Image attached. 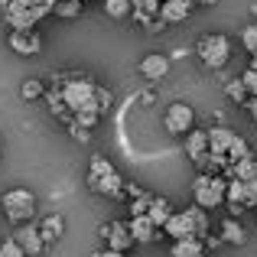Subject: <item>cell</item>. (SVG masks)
<instances>
[{
    "instance_id": "obj_1",
    "label": "cell",
    "mask_w": 257,
    "mask_h": 257,
    "mask_svg": "<svg viewBox=\"0 0 257 257\" xmlns=\"http://www.w3.org/2000/svg\"><path fill=\"white\" fill-rule=\"evenodd\" d=\"M88 186H91L98 195H107V199L124 195V179H120V173L111 166L107 157H91V166H88Z\"/></svg>"
},
{
    "instance_id": "obj_2",
    "label": "cell",
    "mask_w": 257,
    "mask_h": 257,
    "mask_svg": "<svg viewBox=\"0 0 257 257\" xmlns=\"http://www.w3.org/2000/svg\"><path fill=\"white\" fill-rule=\"evenodd\" d=\"M94 82H88L85 75H69L62 82V88H59V94H62V101L69 104V111L75 114V111H98L101 114V107H98V101H94Z\"/></svg>"
},
{
    "instance_id": "obj_3",
    "label": "cell",
    "mask_w": 257,
    "mask_h": 257,
    "mask_svg": "<svg viewBox=\"0 0 257 257\" xmlns=\"http://www.w3.org/2000/svg\"><path fill=\"white\" fill-rule=\"evenodd\" d=\"M0 205H4V215H7L10 225H26V221H33V215H36V195H33L30 189L17 186V189H7L4 192Z\"/></svg>"
},
{
    "instance_id": "obj_4",
    "label": "cell",
    "mask_w": 257,
    "mask_h": 257,
    "mask_svg": "<svg viewBox=\"0 0 257 257\" xmlns=\"http://www.w3.org/2000/svg\"><path fill=\"white\" fill-rule=\"evenodd\" d=\"M195 56L202 59V65L212 72L225 69L228 59H231V39L221 36V33H212V36H202L199 46H195Z\"/></svg>"
},
{
    "instance_id": "obj_5",
    "label": "cell",
    "mask_w": 257,
    "mask_h": 257,
    "mask_svg": "<svg viewBox=\"0 0 257 257\" xmlns=\"http://www.w3.org/2000/svg\"><path fill=\"white\" fill-rule=\"evenodd\" d=\"M225 186H228V179H221V176L199 173L195 182H192L195 205H199V208H221V205H225Z\"/></svg>"
},
{
    "instance_id": "obj_6",
    "label": "cell",
    "mask_w": 257,
    "mask_h": 257,
    "mask_svg": "<svg viewBox=\"0 0 257 257\" xmlns=\"http://www.w3.org/2000/svg\"><path fill=\"white\" fill-rule=\"evenodd\" d=\"M163 127H166V134H173V137H186V134L195 127L192 104H186V101L170 104V107H166V114H163Z\"/></svg>"
},
{
    "instance_id": "obj_7",
    "label": "cell",
    "mask_w": 257,
    "mask_h": 257,
    "mask_svg": "<svg viewBox=\"0 0 257 257\" xmlns=\"http://www.w3.org/2000/svg\"><path fill=\"white\" fill-rule=\"evenodd\" d=\"M49 13L52 10H30V7H23L20 0H10V4L4 7V17L13 30H36V23L43 17H49Z\"/></svg>"
},
{
    "instance_id": "obj_8",
    "label": "cell",
    "mask_w": 257,
    "mask_h": 257,
    "mask_svg": "<svg viewBox=\"0 0 257 257\" xmlns=\"http://www.w3.org/2000/svg\"><path fill=\"white\" fill-rule=\"evenodd\" d=\"M98 234H101V241H104L111 251H124L127 254V251H131V244H134L127 221H107V225L98 228Z\"/></svg>"
},
{
    "instance_id": "obj_9",
    "label": "cell",
    "mask_w": 257,
    "mask_h": 257,
    "mask_svg": "<svg viewBox=\"0 0 257 257\" xmlns=\"http://www.w3.org/2000/svg\"><path fill=\"white\" fill-rule=\"evenodd\" d=\"M13 238H17V244L23 247L26 257H43L46 247H49L43 241V234H39V228L30 225V221H26V225H17V234H13Z\"/></svg>"
},
{
    "instance_id": "obj_10",
    "label": "cell",
    "mask_w": 257,
    "mask_h": 257,
    "mask_svg": "<svg viewBox=\"0 0 257 257\" xmlns=\"http://www.w3.org/2000/svg\"><path fill=\"white\" fill-rule=\"evenodd\" d=\"M7 46H10L17 56H39V49H43V36H39L36 30H13L10 39H7Z\"/></svg>"
},
{
    "instance_id": "obj_11",
    "label": "cell",
    "mask_w": 257,
    "mask_h": 257,
    "mask_svg": "<svg viewBox=\"0 0 257 257\" xmlns=\"http://www.w3.org/2000/svg\"><path fill=\"white\" fill-rule=\"evenodd\" d=\"M140 75L147 78V82H160V78L170 75V56H163V52H147L144 59H140Z\"/></svg>"
},
{
    "instance_id": "obj_12",
    "label": "cell",
    "mask_w": 257,
    "mask_h": 257,
    "mask_svg": "<svg viewBox=\"0 0 257 257\" xmlns=\"http://www.w3.org/2000/svg\"><path fill=\"white\" fill-rule=\"evenodd\" d=\"M127 228H131L134 244H153V241H160V228L150 221V215H131Z\"/></svg>"
},
{
    "instance_id": "obj_13",
    "label": "cell",
    "mask_w": 257,
    "mask_h": 257,
    "mask_svg": "<svg viewBox=\"0 0 257 257\" xmlns=\"http://www.w3.org/2000/svg\"><path fill=\"white\" fill-rule=\"evenodd\" d=\"M192 7H195V0H160V20L166 26L182 23V20H189Z\"/></svg>"
},
{
    "instance_id": "obj_14",
    "label": "cell",
    "mask_w": 257,
    "mask_h": 257,
    "mask_svg": "<svg viewBox=\"0 0 257 257\" xmlns=\"http://www.w3.org/2000/svg\"><path fill=\"white\" fill-rule=\"evenodd\" d=\"M186 157L192 160L195 166H202V160L208 157V137H205V131H189L186 134Z\"/></svg>"
},
{
    "instance_id": "obj_15",
    "label": "cell",
    "mask_w": 257,
    "mask_h": 257,
    "mask_svg": "<svg viewBox=\"0 0 257 257\" xmlns=\"http://www.w3.org/2000/svg\"><path fill=\"white\" fill-rule=\"evenodd\" d=\"M182 212H186L189 225H192V238L205 241V238H208V228H212V218H208V208H199V205H192V208H182Z\"/></svg>"
},
{
    "instance_id": "obj_16",
    "label": "cell",
    "mask_w": 257,
    "mask_h": 257,
    "mask_svg": "<svg viewBox=\"0 0 257 257\" xmlns=\"http://www.w3.org/2000/svg\"><path fill=\"white\" fill-rule=\"evenodd\" d=\"M163 234H170L173 241H182V238H192V225H189L186 212H173L163 225Z\"/></svg>"
},
{
    "instance_id": "obj_17",
    "label": "cell",
    "mask_w": 257,
    "mask_h": 257,
    "mask_svg": "<svg viewBox=\"0 0 257 257\" xmlns=\"http://www.w3.org/2000/svg\"><path fill=\"white\" fill-rule=\"evenodd\" d=\"M36 228H39V234H43V241H46V244H52V241H59V238H62V231H65V218H62L59 212H52V215H46V218L39 221Z\"/></svg>"
},
{
    "instance_id": "obj_18",
    "label": "cell",
    "mask_w": 257,
    "mask_h": 257,
    "mask_svg": "<svg viewBox=\"0 0 257 257\" xmlns=\"http://www.w3.org/2000/svg\"><path fill=\"white\" fill-rule=\"evenodd\" d=\"M205 137H208V150H212V153H225L228 144H231V137H234V131L225 127V124H215V127L205 131Z\"/></svg>"
},
{
    "instance_id": "obj_19",
    "label": "cell",
    "mask_w": 257,
    "mask_h": 257,
    "mask_svg": "<svg viewBox=\"0 0 257 257\" xmlns=\"http://www.w3.org/2000/svg\"><path fill=\"white\" fill-rule=\"evenodd\" d=\"M147 215H150V221L163 231V225H166V218L173 215V205H170V199H160V195H153L150 199V208H147Z\"/></svg>"
},
{
    "instance_id": "obj_20",
    "label": "cell",
    "mask_w": 257,
    "mask_h": 257,
    "mask_svg": "<svg viewBox=\"0 0 257 257\" xmlns=\"http://www.w3.org/2000/svg\"><path fill=\"white\" fill-rule=\"evenodd\" d=\"M221 241H225V244H244L247 241V234H244V228H241L238 218H225L221 221Z\"/></svg>"
},
{
    "instance_id": "obj_21",
    "label": "cell",
    "mask_w": 257,
    "mask_h": 257,
    "mask_svg": "<svg viewBox=\"0 0 257 257\" xmlns=\"http://www.w3.org/2000/svg\"><path fill=\"white\" fill-rule=\"evenodd\" d=\"M205 251V241H199V238H182V241H173V257H195V254H202Z\"/></svg>"
},
{
    "instance_id": "obj_22",
    "label": "cell",
    "mask_w": 257,
    "mask_h": 257,
    "mask_svg": "<svg viewBox=\"0 0 257 257\" xmlns=\"http://www.w3.org/2000/svg\"><path fill=\"white\" fill-rule=\"evenodd\" d=\"M82 10H85V0H56V7H52V13L62 17V20L82 17Z\"/></svg>"
},
{
    "instance_id": "obj_23",
    "label": "cell",
    "mask_w": 257,
    "mask_h": 257,
    "mask_svg": "<svg viewBox=\"0 0 257 257\" xmlns=\"http://www.w3.org/2000/svg\"><path fill=\"white\" fill-rule=\"evenodd\" d=\"M101 7H104V13L111 20H127L131 17V0H101Z\"/></svg>"
},
{
    "instance_id": "obj_24",
    "label": "cell",
    "mask_w": 257,
    "mask_h": 257,
    "mask_svg": "<svg viewBox=\"0 0 257 257\" xmlns=\"http://www.w3.org/2000/svg\"><path fill=\"white\" fill-rule=\"evenodd\" d=\"M225 157L231 160V163H238V160L251 157V144H247L244 137H238V134H234V137H231V144H228V150H225Z\"/></svg>"
},
{
    "instance_id": "obj_25",
    "label": "cell",
    "mask_w": 257,
    "mask_h": 257,
    "mask_svg": "<svg viewBox=\"0 0 257 257\" xmlns=\"http://www.w3.org/2000/svg\"><path fill=\"white\" fill-rule=\"evenodd\" d=\"M43 98H46V104H49V114H52V117L72 120V111H69V104L62 101V94H59V91H52V94H43Z\"/></svg>"
},
{
    "instance_id": "obj_26",
    "label": "cell",
    "mask_w": 257,
    "mask_h": 257,
    "mask_svg": "<svg viewBox=\"0 0 257 257\" xmlns=\"http://www.w3.org/2000/svg\"><path fill=\"white\" fill-rule=\"evenodd\" d=\"M231 173H234V179H257V160L254 157H244V160H238V163H231Z\"/></svg>"
},
{
    "instance_id": "obj_27",
    "label": "cell",
    "mask_w": 257,
    "mask_h": 257,
    "mask_svg": "<svg viewBox=\"0 0 257 257\" xmlns=\"http://www.w3.org/2000/svg\"><path fill=\"white\" fill-rule=\"evenodd\" d=\"M20 94H23V101H36V98L46 94V88H43V82H36V78H26V82L20 85Z\"/></svg>"
},
{
    "instance_id": "obj_28",
    "label": "cell",
    "mask_w": 257,
    "mask_h": 257,
    "mask_svg": "<svg viewBox=\"0 0 257 257\" xmlns=\"http://www.w3.org/2000/svg\"><path fill=\"white\" fill-rule=\"evenodd\" d=\"M244 182V179H241ZM241 205L244 208H257V179H247L244 182V195H241Z\"/></svg>"
},
{
    "instance_id": "obj_29",
    "label": "cell",
    "mask_w": 257,
    "mask_h": 257,
    "mask_svg": "<svg viewBox=\"0 0 257 257\" xmlns=\"http://www.w3.org/2000/svg\"><path fill=\"white\" fill-rule=\"evenodd\" d=\"M225 94H228L231 101H238V104H244V101H247V91H244V85H241V78L228 82V85H225Z\"/></svg>"
},
{
    "instance_id": "obj_30",
    "label": "cell",
    "mask_w": 257,
    "mask_h": 257,
    "mask_svg": "<svg viewBox=\"0 0 257 257\" xmlns=\"http://www.w3.org/2000/svg\"><path fill=\"white\" fill-rule=\"evenodd\" d=\"M241 46H244V49L251 52V56L257 52V23H251L244 33H241Z\"/></svg>"
},
{
    "instance_id": "obj_31",
    "label": "cell",
    "mask_w": 257,
    "mask_h": 257,
    "mask_svg": "<svg viewBox=\"0 0 257 257\" xmlns=\"http://www.w3.org/2000/svg\"><path fill=\"white\" fill-rule=\"evenodd\" d=\"M150 192H140L137 199H131V215H147V208H150Z\"/></svg>"
},
{
    "instance_id": "obj_32",
    "label": "cell",
    "mask_w": 257,
    "mask_h": 257,
    "mask_svg": "<svg viewBox=\"0 0 257 257\" xmlns=\"http://www.w3.org/2000/svg\"><path fill=\"white\" fill-rule=\"evenodd\" d=\"M0 257H26V254L17 244V238H7V241H0Z\"/></svg>"
},
{
    "instance_id": "obj_33",
    "label": "cell",
    "mask_w": 257,
    "mask_h": 257,
    "mask_svg": "<svg viewBox=\"0 0 257 257\" xmlns=\"http://www.w3.org/2000/svg\"><path fill=\"white\" fill-rule=\"evenodd\" d=\"M241 85H244V91L257 98V72L254 69H244V75H241Z\"/></svg>"
},
{
    "instance_id": "obj_34",
    "label": "cell",
    "mask_w": 257,
    "mask_h": 257,
    "mask_svg": "<svg viewBox=\"0 0 257 257\" xmlns=\"http://www.w3.org/2000/svg\"><path fill=\"white\" fill-rule=\"evenodd\" d=\"M69 131H72V137H75V140H82V144H85V140H91V131H82L78 124H69Z\"/></svg>"
},
{
    "instance_id": "obj_35",
    "label": "cell",
    "mask_w": 257,
    "mask_h": 257,
    "mask_svg": "<svg viewBox=\"0 0 257 257\" xmlns=\"http://www.w3.org/2000/svg\"><path fill=\"white\" fill-rule=\"evenodd\" d=\"M241 107H247V111H251V117L257 120V98H251V94H247V101H244Z\"/></svg>"
},
{
    "instance_id": "obj_36",
    "label": "cell",
    "mask_w": 257,
    "mask_h": 257,
    "mask_svg": "<svg viewBox=\"0 0 257 257\" xmlns=\"http://www.w3.org/2000/svg\"><path fill=\"white\" fill-rule=\"evenodd\" d=\"M94 257H127L124 251H111V247H104V251H98Z\"/></svg>"
},
{
    "instance_id": "obj_37",
    "label": "cell",
    "mask_w": 257,
    "mask_h": 257,
    "mask_svg": "<svg viewBox=\"0 0 257 257\" xmlns=\"http://www.w3.org/2000/svg\"><path fill=\"white\" fill-rule=\"evenodd\" d=\"M195 4H202V7H215L218 0H195Z\"/></svg>"
},
{
    "instance_id": "obj_38",
    "label": "cell",
    "mask_w": 257,
    "mask_h": 257,
    "mask_svg": "<svg viewBox=\"0 0 257 257\" xmlns=\"http://www.w3.org/2000/svg\"><path fill=\"white\" fill-rule=\"evenodd\" d=\"M251 69L257 72V52H254V56H251Z\"/></svg>"
},
{
    "instance_id": "obj_39",
    "label": "cell",
    "mask_w": 257,
    "mask_h": 257,
    "mask_svg": "<svg viewBox=\"0 0 257 257\" xmlns=\"http://www.w3.org/2000/svg\"><path fill=\"white\" fill-rule=\"evenodd\" d=\"M7 4H10V0H0V10H4V7H7Z\"/></svg>"
},
{
    "instance_id": "obj_40",
    "label": "cell",
    "mask_w": 257,
    "mask_h": 257,
    "mask_svg": "<svg viewBox=\"0 0 257 257\" xmlns=\"http://www.w3.org/2000/svg\"><path fill=\"white\" fill-rule=\"evenodd\" d=\"M195 257H208V254H205V251H202V254H195Z\"/></svg>"
}]
</instances>
